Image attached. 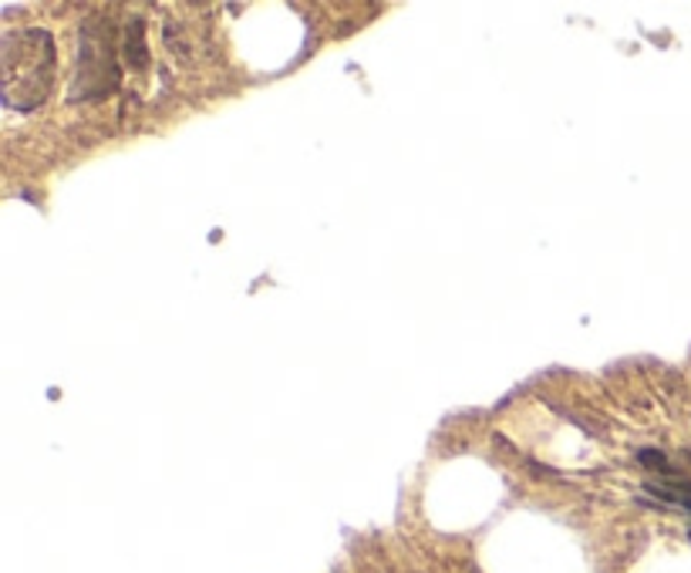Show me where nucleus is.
<instances>
[{
  "instance_id": "nucleus-3",
  "label": "nucleus",
  "mask_w": 691,
  "mask_h": 573,
  "mask_svg": "<svg viewBox=\"0 0 691 573\" xmlns=\"http://www.w3.org/2000/svg\"><path fill=\"white\" fill-rule=\"evenodd\" d=\"M645 493L661 499V503H671V506H681V509H691V480H674V476H665V480H648L645 483Z\"/></svg>"
},
{
  "instance_id": "nucleus-4",
  "label": "nucleus",
  "mask_w": 691,
  "mask_h": 573,
  "mask_svg": "<svg viewBox=\"0 0 691 573\" xmlns=\"http://www.w3.org/2000/svg\"><path fill=\"white\" fill-rule=\"evenodd\" d=\"M688 540H691V530H688Z\"/></svg>"
},
{
  "instance_id": "nucleus-2",
  "label": "nucleus",
  "mask_w": 691,
  "mask_h": 573,
  "mask_svg": "<svg viewBox=\"0 0 691 573\" xmlns=\"http://www.w3.org/2000/svg\"><path fill=\"white\" fill-rule=\"evenodd\" d=\"M112 41L105 37L95 24H88L85 27V34H81V44H78V75H75V85L72 88H78V81H81V98L78 101H88V95H91V78L95 75H101V81H105V88H116V65H112V47H109Z\"/></svg>"
},
{
  "instance_id": "nucleus-1",
  "label": "nucleus",
  "mask_w": 691,
  "mask_h": 573,
  "mask_svg": "<svg viewBox=\"0 0 691 573\" xmlns=\"http://www.w3.org/2000/svg\"><path fill=\"white\" fill-rule=\"evenodd\" d=\"M58 47L44 27H21L0 44V78L4 98L18 112H37L55 88Z\"/></svg>"
}]
</instances>
